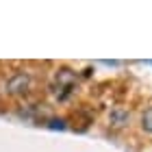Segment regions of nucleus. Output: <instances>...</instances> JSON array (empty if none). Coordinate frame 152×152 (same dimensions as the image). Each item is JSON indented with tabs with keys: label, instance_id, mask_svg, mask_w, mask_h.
Returning a JSON list of instances; mask_svg holds the SVG:
<instances>
[{
	"label": "nucleus",
	"instance_id": "obj_1",
	"mask_svg": "<svg viewBox=\"0 0 152 152\" xmlns=\"http://www.w3.org/2000/svg\"><path fill=\"white\" fill-rule=\"evenodd\" d=\"M35 87V78L31 72L18 70L4 80V94L7 96H28Z\"/></svg>",
	"mask_w": 152,
	"mask_h": 152
},
{
	"label": "nucleus",
	"instance_id": "obj_2",
	"mask_svg": "<svg viewBox=\"0 0 152 152\" xmlns=\"http://www.w3.org/2000/svg\"><path fill=\"white\" fill-rule=\"evenodd\" d=\"M76 83H78V74L74 70H67V67L57 70V74H54V87H52L54 94H57V98L59 100H67L74 94Z\"/></svg>",
	"mask_w": 152,
	"mask_h": 152
},
{
	"label": "nucleus",
	"instance_id": "obj_3",
	"mask_svg": "<svg viewBox=\"0 0 152 152\" xmlns=\"http://www.w3.org/2000/svg\"><path fill=\"white\" fill-rule=\"evenodd\" d=\"M128 122H130V111L128 109H124V107L111 109V113H109V124H111L113 128H124V126H128Z\"/></svg>",
	"mask_w": 152,
	"mask_h": 152
},
{
	"label": "nucleus",
	"instance_id": "obj_4",
	"mask_svg": "<svg viewBox=\"0 0 152 152\" xmlns=\"http://www.w3.org/2000/svg\"><path fill=\"white\" fill-rule=\"evenodd\" d=\"M141 128L146 130V133H152V107L141 113Z\"/></svg>",
	"mask_w": 152,
	"mask_h": 152
},
{
	"label": "nucleus",
	"instance_id": "obj_5",
	"mask_svg": "<svg viewBox=\"0 0 152 152\" xmlns=\"http://www.w3.org/2000/svg\"><path fill=\"white\" fill-rule=\"evenodd\" d=\"M46 124H48V128H65V120H46Z\"/></svg>",
	"mask_w": 152,
	"mask_h": 152
}]
</instances>
